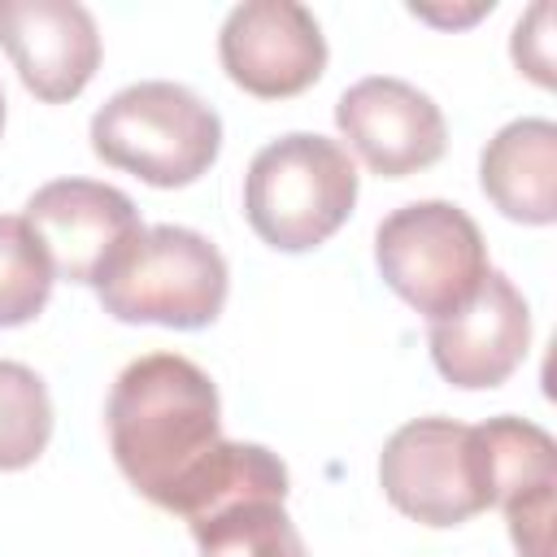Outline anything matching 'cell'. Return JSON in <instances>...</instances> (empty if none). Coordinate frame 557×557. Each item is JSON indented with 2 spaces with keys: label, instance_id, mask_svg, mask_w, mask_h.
Returning <instances> with one entry per match:
<instances>
[{
  "label": "cell",
  "instance_id": "6da1fadb",
  "mask_svg": "<svg viewBox=\"0 0 557 557\" xmlns=\"http://www.w3.org/2000/svg\"><path fill=\"white\" fill-rule=\"evenodd\" d=\"M104 426L122 479L183 522L239 496L287 500V466L278 453L222 440L218 387L178 352L135 357L113 379Z\"/></svg>",
  "mask_w": 557,
  "mask_h": 557
},
{
  "label": "cell",
  "instance_id": "7a4b0ae2",
  "mask_svg": "<svg viewBox=\"0 0 557 557\" xmlns=\"http://www.w3.org/2000/svg\"><path fill=\"white\" fill-rule=\"evenodd\" d=\"M91 152L148 187H187L218 161L222 117L191 87L144 78L96 109Z\"/></svg>",
  "mask_w": 557,
  "mask_h": 557
},
{
  "label": "cell",
  "instance_id": "3957f363",
  "mask_svg": "<svg viewBox=\"0 0 557 557\" xmlns=\"http://www.w3.org/2000/svg\"><path fill=\"white\" fill-rule=\"evenodd\" d=\"M357 205L352 157L313 131L270 139L244 174V218L274 252H309L326 244Z\"/></svg>",
  "mask_w": 557,
  "mask_h": 557
},
{
  "label": "cell",
  "instance_id": "277c9868",
  "mask_svg": "<svg viewBox=\"0 0 557 557\" xmlns=\"http://www.w3.org/2000/svg\"><path fill=\"white\" fill-rule=\"evenodd\" d=\"M226 257L191 226H144L109 274L96 283V296L117 322H152L170 331H200L218 322L226 305Z\"/></svg>",
  "mask_w": 557,
  "mask_h": 557
},
{
  "label": "cell",
  "instance_id": "5b68a950",
  "mask_svg": "<svg viewBox=\"0 0 557 557\" xmlns=\"http://www.w3.org/2000/svg\"><path fill=\"white\" fill-rule=\"evenodd\" d=\"M379 483L392 509L422 527H461L496 505V461L487 426L457 418H413L379 453Z\"/></svg>",
  "mask_w": 557,
  "mask_h": 557
},
{
  "label": "cell",
  "instance_id": "8992f818",
  "mask_svg": "<svg viewBox=\"0 0 557 557\" xmlns=\"http://www.w3.org/2000/svg\"><path fill=\"white\" fill-rule=\"evenodd\" d=\"M374 265L426 322L457 313L492 270L479 222L453 200H413L392 209L374 231Z\"/></svg>",
  "mask_w": 557,
  "mask_h": 557
},
{
  "label": "cell",
  "instance_id": "52a82bcc",
  "mask_svg": "<svg viewBox=\"0 0 557 557\" xmlns=\"http://www.w3.org/2000/svg\"><path fill=\"white\" fill-rule=\"evenodd\" d=\"M22 222L44 244L52 274L83 287H96L109 274V265L122 257V248L144 231L135 200L96 178L44 183L26 200Z\"/></svg>",
  "mask_w": 557,
  "mask_h": 557
},
{
  "label": "cell",
  "instance_id": "ba28073f",
  "mask_svg": "<svg viewBox=\"0 0 557 557\" xmlns=\"http://www.w3.org/2000/svg\"><path fill=\"white\" fill-rule=\"evenodd\" d=\"M218 61L235 87L257 100H287L309 91L326 70V39L318 17L296 0L235 4L218 30Z\"/></svg>",
  "mask_w": 557,
  "mask_h": 557
},
{
  "label": "cell",
  "instance_id": "9c48e42d",
  "mask_svg": "<svg viewBox=\"0 0 557 557\" xmlns=\"http://www.w3.org/2000/svg\"><path fill=\"white\" fill-rule=\"evenodd\" d=\"M335 126L348 148L383 178H409L435 165L448 148L440 104L405 78L370 74L335 100Z\"/></svg>",
  "mask_w": 557,
  "mask_h": 557
},
{
  "label": "cell",
  "instance_id": "30bf717a",
  "mask_svg": "<svg viewBox=\"0 0 557 557\" xmlns=\"http://www.w3.org/2000/svg\"><path fill=\"white\" fill-rule=\"evenodd\" d=\"M435 370L461 392L500 387L531 348V309L509 274L487 270L479 292L426 331Z\"/></svg>",
  "mask_w": 557,
  "mask_h": 557
},
{
  "label": "cell",
  "instance_id": "8fae6325",
  "mask_svg": "<svg viewBox=\"0 0 557 557\" xmlns=\"http://www.w3.org/2000/svg\"><path fill=\"white\" fill-rule=\"evenodd\" d=\"M0 48L44 104L74 100L100 70V30L78 0H0Z\"/></svg>",
  "mask_w": 557,
  "mask_h": 557
},
{
  "label": "cell",
  "instance_id": "7c38bea8",
  "mask_svg": "<svg viewBox=\"0 0 557 557\" xmlns=\"http://www.w3.org/2000/svg\"><path fill=\"white\" fill-rule=\"evenodd\" d=\"M483 196L522 226L557 222V126L548 117L505 122L479 157Z\"/></svg>",
  "mask_w": 557,
  "mask_h": 557
},
{
  "label": "cell",
  "instance_id": "4fadbf2b",
  "mask_svg": "<svg viewBox=\"0 0 557 557\" xmlns=\"http://www.w3.org/2000/svg\"><path fill=\"white\" fill-rule=\"evenodd\" d=\"M200 557H309L296 522L274 496H244L187 522Z\"/></svg>",
  "mask_w": 557,
  "mask_h": 557
},
{
  "label": "cell",
  "instance_id": "5bb4252c",
  "mask_svg": "<svg viewBox=\"0 0 557 557\" xmlns=\"http://www.w3.org/2000/svg\"><path fill=\"white\" fill-rule=\"evenodd\" d=\"M52 440V400L44 379L0 357V470H26Z\"/></svg>",
  "mask_w": 557,
  "mask_h": 557
},
{
  "label": "cell",
  "instance_id": "9a60e30c",
  "mask_svg": "<svg viewBox=\"0 0 557 557\" xmlns=\"http://www.w3.org/2000/svg\"><path fill=\"white\" fill-rule=\"evenodd\" d=\"M52 261L22 213H0V331L26 326L52 296Z\"/></svg>",
  "mask_w": 557,
  "mask_h": 557
},
{
  "label": "cell",
  "instance_id": "2e32d148",
  "mask_svg": "<svg viewBox=\"0 0 557 557\" xmlns=\"http://www.w3.org/2000/svg\"><path fill=\"white\" fill-rule=\"evenodd\" d=\"M553 500H557V483L535 487V492H518L500 505L518 557H548V548H553Z\"/></svg>",
  "mask_w": 557,
  "mask_h": 557
},
{
  "label": "cell",
  "instance_id": "e0dca14e",
  "mask_svg": "<svg viewBox=\"0 0 557 557\" xmlns=\"http://www.w3.org/2000/svg\"><path fill=\"white\" fill-rule=\"evenodd\" d=\"M509 57H513L518 74H527L531 83H540V87L557 83V74H553V4L548 0L531 4L518 17L513 39H509Z\"/></svg>",
  "mask_w": 557,
  "mask_h": 557
},
{
  "label": "cell",
  "instance_id": "ac0fdd59",
  "mask_svg": "<svg viewBox=\"0 0 557 557\" xmlns=\"http://www.w3.org/2000/svg\"><path fill=\"white\" fill-rule=\"evenodd\" d=\"M492 9H496V0H479V4H470V9H435V4H409V13H413L418 22H431V26H470V22L487 17Z\"/></svg>",
  "mask_w": 557,
  "mask_h": 557
},
{
  "label": "cell",
  "instance_id": "d6986e66",
  "mask_svg": "<svg viewBox=\"0 0 557 557\" xmlns=\"http://www.w3.org/2000/svg\"><path fill=\"white\" fill-rule=\"evenodd\" d=\"M0 131H4V91H0Z\"/></svg>",
  "mask_w": 557,
  "mask_h": 557
}]
</instances>
